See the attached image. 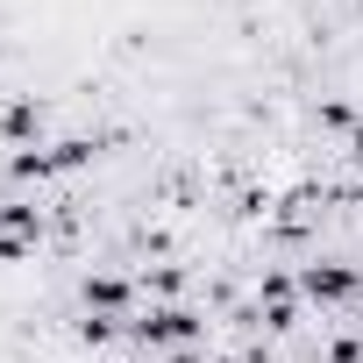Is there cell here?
Masks as SVG:
<instances>
[{"label": "cell", "mask_w": 363, "mask_h": 363, "mask_svg": "<svg viewBox=\"0 0 363 363\" xmlns=\"http://www.w3.org/2000/svg\"><path fill=\"white\" fill-rule=\"evenodd\" d=\"M178 363H193V356H178Z\"/></svg>", "instance_id": "6da1fadb"}]
</instances>
